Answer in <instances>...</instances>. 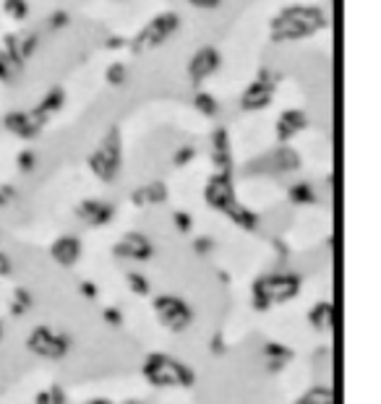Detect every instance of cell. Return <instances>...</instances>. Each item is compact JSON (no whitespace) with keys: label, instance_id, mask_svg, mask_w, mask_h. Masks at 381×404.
Returning <instances> with one entry per match:
<instances>
[{"label":"cell","instance_id":"1","mask_svg":"<svg viewBox=\"0 0 381 404\" xmlns=\"http://www.w3.org/2000/svg\"><path fill=\"white\" fill-rule=\"evenodd\" d=\"M326 27V13L319 6H288L272 19L269 34L274 42H295Z\"/></svg>","mask_w":381,"mask_h":404},{"label":"cell","instance_id":"2","mask_svg":"<svg viewBox=\"0 0 381 404\" xmlns=\"http://www.w3.org/2000/svg\"><path fill=\"white\" fill-rule=\"evenodd\" d=\"M123 167V141H121V130L110 128L105 133L102 144L94 149L92 156H89V170H92L100 180L105 183H112Z\"/></svg>","mask_w":381,"mask_h":404},{"label":"cell","instance_id":"3","mask_svg":"<svg viewBox=\"0 0 381 404\" xmlns=\"http://www.w3.org/2000/svg\"><path fill=\"white\" fill-rule=\"evenodd\" d=\"M180 29V16H178L175 11H168V13H159L154 19L149 21L147 27L141 29L139 34L133 37L131 42V50L141 55V53H147V50H154V47L165 45L170 37H175V32Z\"/></svg>","mask_w":381,"mask_h":404},{"label":"cell","instance_id":"4","mask_svg":"<svg viewBox=\"0 0 381 404\" xmlns=\"http://www.w3.org/2000/svg\"><path fill=\"white\" fill-rule=\"evenodd\" d=\"M274 89H277V76L272 74V71H261L259 76H256V81L243 92L241 97V107L246 112H259L264 110L267 105L272 102V97H274Z\"/></svg>","mask_w":381,"mask_h":404},{"label":"cell","instance_id":"5","mask_svg":"<svg viewBox=\"0 0 381 404\" xmlns=\"http://www.w3.org/2000/svg\"><path fill=\"white\" fill-rule=\"evenodd\" d=\"M298 292V279L295 276H269V279H261L256 285V300L259 308H267L274 300H288Z\"/></svg>","mask_w":381,"mask_h":404},{"label":"cell","instance_id":"6","mask_svg":"<svg viewBox=\"0 0 381 404\" xmlns=\"http://www.w3.org/2000/svg\"><path fill=\"white\" fill-rule=\"evenodd\" d=\"M204 198L212 209H220V212H225L230 203H235V188L233 180H230V170H222V173L214 175L212 180L206 183Z\"/></svg>","mask_w":381,"mask_h":404},{"label":"cell","instance_id":"7","mask_svg":"<svg viewBox=\"0 0 381 404\" xmlns=\"http://www.w3.org/2000/svg\"><path fill=\"white\" fill-rule=\"evenodd\" d=\"M47 118H42L37 110L32 112H8L6 118H3V126H6V130H11V133H16V136L21 138H34L39 133V130L45 128Z\"/></svg>","mask_w":381,"mask_h":404},{"label":"cell","instance_id":"8","mask_svg":"<svg viewBox=\"0 0 381 404\" xmlns=\"http://www.w3.org/2000/svg\"><path fill=\"white\" fill-rule=\"evenodd\" d=\"M222 63V58H220V50H214V47H201L194 58H191V63H188V76H191V81H204L209 76L220 68Z\"/></svg>","mask_w":381,"mask_h":404},{"label":"cell","instance_id":"9","mask_svg":"<svg viewBox=\"0 0 381 404\" xmlns=\"http://www.w3.org/2000/svg\"><path fill=\"white\" fill-rule=\"evenodd\" d=\"M157 313L159 318L173 326V329H183L191 318V311H188V305L183 300H178V297H157Z\"/></svg>","mask_w":381,"mask_h":404},{"label":"cell","instance_id":"10","mask_svg":"<svg viewBox=\"0 0 381 404\" xmlns=\"http://www.w3.org/2000/svg\"><path fill=\"white\" fill-rule=\"evenodd\" d=\"M115 253H118V256H123V258H136V261H144V258L152 256V243H149L144 235H139V232H131V235H126V238L118 243Z\"/></svg>","mask_w":381,"mask_h":404},{"label":"cell","instance_id":"11","mask_svg":"<svg viewBox=\"0 0 381 404\" xmlns=\"http://www.w3.org/2000/svg\"><path fill=\"white\" fill-rule=\"evenodd\" d=\"M306 126H308V118L303 110H285L277 118V138L279 141H290V138L298 136Z\"/></svg>","mask_w":381,"mask_h":404},{"label":"cell","instance_id":"12","mask_svg":"<svg viewBox=\"0 0 381 404\" xmlns=\"http://www.w3.org/2000/svg\"><path fill=\"white\" fill-rule=\"evenodd\" d=\"M27 60L16 53V50H0V81L13 83L21 76Z\"/></svg>","mask_w":381,"mask_h":404},{"label":"cell","instance_id":"13","mask_svg":"<svg viewBox=\"0 0 381 404\" xmlns=\"http://www.w3.org/2000/svg\"><path fill=\"white\" fill-rule=\"evenodd\" d=\"M76 214L84 222H89V224H105V222L112 217V206L97 201V198H89V201H81V206L76 209Z\"/></svg>","mask_w":381,"mask_h":404},{"label":"cell","instance_id":"14","mask_svg":"<svg viewBox=\"0 0 381 404\" xmlns=\"http://www.w3.org/2000/svg\"><path fill=\"white\" fill-rule=\"evenodd\" d=\"M32 349H37L42 355H60L65 349V339L63 337L50 334L47 329H37L34 331V337H32Z\"/></svg>","mask_w":381,"mask_h":404},{"label":"cell","instance_id":"15","mask_svg":"<svg viewBox=\"0 0 381 404\" xmlns=\"http://www.w3.org/2000/svg\"><path fill=\"white\" fill-rule=\"evenodd\" d=\"M81 253V245H79V240L76 238H58L55 245H53V258H55L58 264H63V267H71L76 258Z\"/></svg>","mask_w":381,"mask_h":404},{"label":"cell","instance_id":"16","mask_svg":"<svg viewBox=\"0 0 381 404\" xmlns=\"http://www.w3.org/2000/svg\"><path fill=\"white\" fill-rule=\"evenodd\" d=\"M212 156H214V162L222 167V170H230V144H227V130L225 128L214 130Z\"/></svg>","mask_w":381,"mask_h":404},{"label":"cell","instance_id":"17","mask_svg":"<svg viewBox=\"0 0 381 404\" xmlns=\"http://www.w3.org/2000/svg\"><path fill=\"white\" fill-rule=\"evenodd\" d=\"M225 214H227V217H230L235 224H241L243 230H256V224H259V217H256L253 212H248L246 206H241L238 201L230 203V206L225 209Z\"/></svg>","mask_w":381,"mask_h":404},{"label":"cell","instance_id":"18","mask_svg":"<svg viewBox=\"0 0 381 404\" xmlns=\"http://www.w3.org/2000/svg\"><path fill=\"white\" fill-rule=\"evenodd\" d=\"M165 198H168V188H165V183H159V180L144 185V188L136 193V203H162Z\"/></svg>","mask_w":381,"mask_h":404},{"label":"cell","instance_id":"19","mask_svg":"<svg viewBox=\"0 0 381 404\" xmlns=\"http://www.w3.org/2000/svg\"><path fill=\"white\" fill-rule=\"evenodd\" d=\"M63 105H65V92H63V89H53V92L45 94V100L39 102L34 110H37L42 118H50V115L60 110Z\"/></svg>","mask_w":381,"mask_h":404},{"label":"cell","instance_id":"20","mask_svg":"<svg viewBox=\"0 0 381 404\" xmlns=\"http://www.w3.org/2000/svg\"><path fill=\"white\" fill-rule=\"evenodd\" d=\"M274 167H277L279 173H290V170H298L300 167V156H298V152H293V149L282 147L274 154Z\"/></svg>","mask_w":381,"mask_h":404},{"label":"cell","instance_id":"21","mask_svg":"<svg viewBox=\"0 0 381 404\" xmlns=\"http://www.w3.org/2000/svg\"><path fill=\"white\" fill-rule=\"evenodd\" d=\"M194 107L201 112V115H206V118H214V115H217V110H220V107H217V102H214V97H212V94H206V92L196 94Z\"/></svg>","mask_w":381,"mask_h":404},{"label":"cell","instance_id":"22","mask_svg":"<svg viewBox=\"0 0 381 404\" xmlns=\"http://www.w3.org/2000/svg\"><path fill=\"white\" fill-rule=\"evenodd\" d=\"M290 201L293 203H314L316 201V193L308 183H298L290 188Z\"/></svg>","mask_w":381,"mask_h":404},{"label":"cell","instance_id":"23","mask_svg":"<svg viewBox=\"0 0 381 404\" xmlns=\"http://www.w3.org/2000/svg\"><path fill=\"white\" fill-rule=\"evenodd\" d=\"M3 11L8 13L11 19L24 21L29 16V3L27 0H3Z\"/></svg>","mask_w":381,"mask_h":404},{"label":"cell","instance_id":"24","mask_svg":"<svg viewBox=\"0 0 381 404\" xmlns=\"http://www.w3.org/2000/svg\"><path fill=\"white\" fill-rule=\"evenodd\" d=\"M39 45V37L37 34H27V37L16 39V53H19L24 60H29V58L34 55V50H37Z\"/></svg>","mask_w":381,"mask_h":404},{"label":"cell","instance_id":"25","mask_svg":"<svg viewBox=\"0 0 381 404\" xmlns=\"http://www.w3.org/2000/svg\"><path fill=\"white\" fill-rule=\"evenodd\" d=\"M311 321L316 323V326H329V321H332V305L329 303H319L316 308H314V313H311Z\"/></svg>","mask_w":381,"mask_h":404},{"label":"cell","instance_id":"26","mask_svg":"<svg viewBox=\"0 0 381 404\" xmlns=\"http://www.w3.org/2000/svg\"><path fill=\"white\" fill-rule=\"evenodd\" d=\"M107 81H110L112 86H121V83H126V65H123V63H110V68H107Z\"/></svg>","mask_w":381,"mask_h":404},{"label":"cell","instance_id":"27","mask_svg":"<svg viewBox=\"0 0 381 404\" xmlns=\"http://www.w3.org/2000/svg\"><path fill=\"white\" fill-rule=\"evenodd\" d=\"M34 165H37V156H34V152H21V154H19V170H21V173H32V170H34Z\"/></svg>","mask_w":381,"mask_h":404},{"label":"cell","instance_id":"28","mask_svg":"<svg viewBox=\"0 0 381 404\" xmlns=\"http://www.w3.org/2000/svg\"><path fill=\"white\" fill-rule=\"evenodd\" d=\"M194 156H196V149L194 147H183V149H178L173 159H175V167H183V165H188Z\"/></svg>","mask_w":381,"mask_h":404},{"label":"cell","instance_id":"29","mask_svg":"<svg viewBox=\"0 0 381 404\" xmlns=\"http://www.w3.org/2000/svg\"><path fill=\"white\" fill-rule=\"evenodd\" d=\"M128 285L133 292H139V295H147L149 292V285H147V279L141 274H128Z\"/></svg>","mask_w":381,"mask_h":404},{"label":"cell","instance_id":"30","mask_svg":"<svg viewBox=\"0 0 381 404\" xmlns=\"http://www.w3.org/2000/svg\"><path fill=\"white\" fill-rule=\"evenodd\" d=\"M47 27H50V29L68 27V13H63V11H55V13L50 16V21H47Z\"/></svg>","mask_w":381,"mask_h":404},{"label":"cell","instance_id":"31","mask_svg":"<svg viewBox=\"0 0 381 404\" xmlns=\"http://www.w3.org/2000/svg\"><path fill=\"white\" fill-rule=\"evenodd\" d=\"M173 220H175L178 230H180V232H188V230H191V217H188L186 212H175V214H173Z\"/></svg>","mask_w":381,"mask_h":404},{"label":"cell","instance_id":"32","mask_svg":"<svg viewBox=\"0 0 381 404\" xmlns=\"http://www.w3.org/2000/svg\"><path fill=\"white\" fill-rule=\"evenodd\" d=\"M13 196H16V188H13V185H0V206L13 201Z\"/></svg>","mask_w":381,"mask_h":404},{"label":"cell","instance_id":"33","mask_svg":"<svg viewBox=\"0 0 381 404\" xmlns=\"http://www.w3.org/2000/svg\"><path fill=\"white\" fill-rule=\"evenodd\" d=\"M194 8H204V11H212L217 6H222V0H188Z\"/></svg>","mask_w":381,"mask_h":404},{"label":"cell","instance_id":"34","mask_svg":"<svg viewBox=\"0 0 381 404\" xmlns=\"http://www.w3.org/2000/svg\"><path fill=\"white\" fill-rule=\"evenodd\" d=\"M11 274V258L6 253H0V276Z\"/></svg>","mask_w":381,"mask_h":404},{"label":"cell","instance_id":"35","mask_svg":"<svg viewBox=\"0 0 381 404\" xmlns=\"http://www.w3.org/2000/svg\"><path fill=\"white\" fill-rule=\"evenodd\" d=\"M105 318H107V321H112V323L121 321V316H118V313H115V311H107V313H105Z\"/></svg>","mask_w":381,"mask_h":404},{"label":"cell","instance_id":"36","mask_svg":"<svg viewBox=\"0 0 381 404\" xmlns=\"http://www.w3.org/2000/svg\"><path fill=\"white\" fill-rule=\"evenodd\" d=\"M81 290H84V295H92V297H94V295H97V292H94V287H92V285H84V287H81Z\"/></svg>","mask_w":381,"mask_h":404}]
</instances>
